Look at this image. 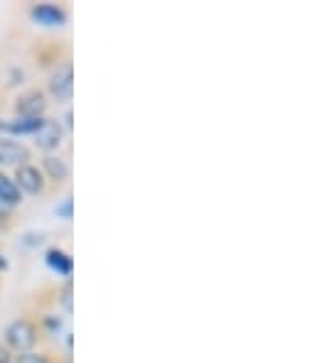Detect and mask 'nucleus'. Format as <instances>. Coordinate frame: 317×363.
Returning <instances> with one entry per match:
<instances>
[{
    "label": "nucleus",
    "instance_id": "1",
    "mask_svg": "<svg viewBox=\"0 0 317 363\" xmlns=\"http://www.w3.org/2000/svg\"><path fill=\"white\" fill-rule=\"evenodd\" d=\"M5 341H8V344H10V349L23 351V354H28V351L32 349V346L37 344L35 324L28 322V319H15V322L8 327V332H5Z\"/></svg>",
    "mask_w": 317,
    "mask_h": 363
},
{
    "label": "nucleus",
    "instance_id": "2",
    "mask_svg": "<svg viewBox=\"0 0 317 363\" xmlns=\"http://www.w3.org/2000/svg\"><path fill=\"white\" fill-rule=\"evenodd\" d=\"M45 108H47V99L40 89L25 91V94L18 96V101H15V111H18L20 118H42Z\"/></svg>",
    "mask_w": 317,
    "mask_h": 363
},
{
    "label": "nucleus",
    "instance_id": "3",
    "mask_svg": "<svg viewBox=\"0 0 317 363\" xmlns=\"http://www.w3.org/2000/svg\"><path fill=\"white\" fill-rule=\"evenodd\" d=\"M50 94L55 96L57 101H69L74 94V69L72 64H62L50 79Z\"/></svg>",
    "mask_w": 317,
    "mask_h": 363
},
{
    "label": "nucleus",
    "instance_id": "4",
    "mask_svg": "<svg viewBox=\"0 0 317 363\" xmlns=\"http://www.w3.org/2000/svg\"><path fill=\"white\" fill-rule=\"evenodd\" d=\"M62 135H64L62 125H59L57 121L45 118V121H42V125L37 128V133L32 138H35V145L40 147V150L50 152V150H57V147L62 145Z\"/></svg>",
    "mask_w": 317,
    "mask_h": 363
},
{
    "label": "nucleus",
    "instance_id": "5",
    "mask_svg": "<svg viewBox=\"0 0 317 363\" xmlns=\"http://www.w3.org/2000/svg\"><path fill=\"white\" fill-rule=\"evenodd\" d=\"M15 179H18V189H25L28 194H42V191H45L42 169L32 167V164H20Z\"/></svg>",
    "mask_w": 317,
    "mask_h": 363
},
{
    "label": "nucleus",
    "instance_id": "6",
    "mask_svg": "<svg viewBox=\"0 0 317 363\" xmlns=\"http://www.w3.org/2000/svg\"><path fill=\"white\" fill-rule=\"evenodd\" d=\"M30 160V150L23 143H15L10 138H0V164H25Z\"/></svg>",
    "mask_w": 317,
    "mask_h": 363
},
{
    "label": "nucleus",
    "instance_id": "7",
    "mask_svg": "<svg viewBox=\"0 0 317 363\" xmlns=\"http://www.w3.org/2000/svg\"><path fill=\"white\" fill-rule=\"evenodd\" d=\"M32 20L40 25H47V28H59V25L67 23V13L62 8H57V5L42 3L32 8Z\"/></svg>",
    "mask_w": 317,
    "mask_h": 363
},
{
    "label": "nucleus",
    "instance_id": "8",
    "mask_svg": "<svg viewBox=\"0 0 317 363\" xmlns=\"http://www.w3.org/2000/svg\"><path fill=\"white\" fill-rule=\"evenodd\" d=\"M45 260H47V265H50L52 270L62 272V275H72L74 260H72V255L64 253L62 248H50V250H47V255H45Z\"/></svg>",
    "mask_w": 317,
    "mask_h": 363
},
{
    "label": "nucleus",
    "instance_id": "9",
    "mask_svg": "<svg viewBox=\"0 0 317 363\" xmlns=\"http://www.w3.org/2000/svg\"><path fill=\"white\" fill-rule=\"evenodd\" d=\"M20 201H23V194H20L18 184L0 172V204H3V206H15V204H20Z\"/></svg>",
    "mask_w": 317,
    "mask_h": 363
},
{
    "label": "nucleus",
    "instance_id": "10",
    "mask_svg": "<svg viewBox=\"0 0 317 363\" xmlns=\"http://www.w3.org/2000/svg\"><path fill=\"white\" fill-rule=\"evenodd\" d=\"M42 164H45V172L50 174V179L57 182V184L69 177V164L64 162L62 157H52L50 155V157H45V162Z\"/></svg>",
    "mask_w": 317,
    "mask_h": 363
},
{
    "label": "nucleus",
    "instance_id": "11",
    "mask_svg": "<svg viewBox=\"0 0 317 363\" xmlns=\"http://www.w3.org/2000/svg\"><path fill=\"white\" fill-rule=\"evenodd\" d=\"M72 292H74V287H72V282H67V285L62 287V304H64V309H67L69 314H72V309H74V304H72Z\"/></svg>",
    "mask_w": 317,
    "mask_h": 363
},
{
    "label": "nucleus",
    "instance_id": "12",
    "mask_svg": "<svg viewBox=\"0 0 317 363\" xmlns=\"http://www.w3.org/2000/svg\"><path fill=\"white\" fill-rule=\"evenodd\" d=\"M18 363H50V361H47V356H42V354H32V351H28V354L18 356Z\"/></svg>",
    "mask_w": 317,
    "mask_h": 363
},
{
    "label": "nucleus",
    "instance_id": "13",
    "mask_svg": "<svg viewBox=\"0 0 317 363\" xmlns=\"http://www.w3.org/2000/svg\"><path fill=\"white\" fill-rule=\"evenodd\" d=\"M57 216H62V218H72V196H67V199L62 201V204L57 206Z\"/></svg>",
    "mask_w": 317,
    "mask_h": 363
},
{
    "label": "nucleus",
    "instance_id": "14",
    "mask_svg": "<svg viewBox=\"0 0 317 363\" xmlns=\"http://www.w3.org/2000/svg\"><path fill=\"white\" fill-rule=\"evenodd\" d=\"M45 324H47V329H50L52 334H57L59 329H62V319L52 317V314H50V317H45Z\"/></svg>",
    "mask_w": 317,
    "mask_h": 363
},
{
    "label": "nucleus",
    "instance_id": "15",
    "mask_svg": "<svg viewBox=\"0 0 317 363\" xmlns=\"http://www.w3.org/2000/svg\"><path fill=\"white\" fill-rule=\"evenodd\" d=\"M40 243H42L40 233H28V236H25V241H23V245H40Z\"/></svg>",
    "mask_w": 317,
    "mask_h": 363
},
{
    "label": "nucleus",
    "instance_id": "16",
    "mask_svg": "<svg viewBox=\"0 0 317 363\" xmlns=\"http://www.w3.org/2000/svg\"><path fill=\"white\" fill-rule=\"evenodd\" d=\"M8 361H10L8 349H5V346H0V363H8Z\"/></svg>",
    "mask_w": 317,
    "mask_h": 363
},
{
    "label": "nucleus",
    "instance_id": "17",
    "mask_svg": "<svg viewBox=\"0 0 317 363\" xmlns=\"http://www.w3.org/2000/svg\"><path fill=\"white\" fill-rule=\"evenodd\" d=\"M64 121H67V128H72V111H67V116H64Z\"/></svg>",
    "mask_w": 317,
    "mask_h": 363
},
{
    "label": "nucleus",
    "instance_id": "18",
    "mask_svg": "<svg viewBox=\"0 0 317 363\" xmlns=\"http://www.w3.org/2000/svg\"><path fill=\"white\" fill-rule=\"evenodd\" d=\"M5 268H8V260H5L3 255H0V270H5Z\"/></svg>",
    "mask_w": 317,
    "mask_h": 363
}]
</instances>
